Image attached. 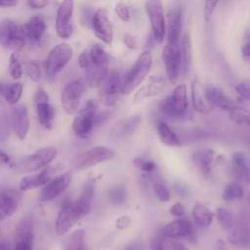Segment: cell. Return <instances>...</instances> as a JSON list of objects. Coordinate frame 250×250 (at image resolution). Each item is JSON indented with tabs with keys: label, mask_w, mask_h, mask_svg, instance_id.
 Returning <instances> with one entry per match:
<instances>
[{
	"label": "cell",
	"mask_w": 250,
	"mask_h": 250,
	"mask_svg": "<svg viewBox=\"0 0 250 250\" xmlns=\"http://www.w3.org/2000/svg\"><path fill=\"white\" fill-rule=\"evenodd\" d=\"M81 218L82 215L76 208L74 201L66 200L57 216L56 232L59 235L65 234Z\"/></svg>",
	"instance_id": "13"
},
{
	"label": "cell",
	"mask_w": 250,
	"mask_h": 250,
	"mask_svg": "<svg viewBox=\"0 0 250 250\" xmlns=\"http://www.w3.org/2000/svg\"><path fill=\"white\" fill-rule=\"evenodd\" d=\"M26 2L29 8L42 9L49 4L50 0H26Z\"/></svg>",
	"instance_id": "55"
},
{
	"label": "cell",
	"mask_w": 250,
	"mask_h": 250,
	"mask_svg": "<svg viewBox=\"0 0 250 250\" xmlns=\"http://www.w3.org/2000/svg\"><path fill=\"white\" fill-rule=\"evenodd\" d=\"M150 250H166L163 238L160 236L153 237L150 241Z\"/></svg>",
	"instance_id": "54"
},
{
	"label": "cell",
	"mask_w": 250,
	"mask_h": 250,
	"mask_svg": "<svg viewBox=\"0 0 250 250\" xmlns=\"http://www.w3.org/2000/svg\"><path fill=\"white\" fill-rule=\"evenodd\" d=\"M134 164L136 167H138L139 169L143 170L144 172H146V173H150V172H153L156 168V165L153 161L151 160H146V159H144L142 157H138L134 160Z\"/></svg>",
	"instance_id": "43"
},
{
	"label": "cell",
	"mask_w": 250,
	"mask_h": 250,
	"mask_svg": "<svg viewBox=\"0 0 250 250\" xmlns=\"http://www.w3.org/2000/svg\"><path fill=\"white\" fill-rule=\"evenodd\" d=\"M57 156V149L47 146L36 150L34 153L19 158L12 164V168L20 174L35 172L47 166Z\"/></svg>",
	"instance_id": "2"
},
{
	"label": "cell",
	"mask_w": 250,
	"mask_h": 250,
	"mask_svg": "<svg viewBox=\"0 0 250 250\" xmlns=\"http://www.w3.org/2000/svg\"><path fill=\"white\" fill-rule=\"evenodd\" d=\"M157 132L161 142L166 146H181V141L178 135L164 121L157 122Z\"/></svg>",
	"instance_id": "31"
},
{
	"label": "cell",
	"mask_w": 250,
	"mask_h": 250,
	"mask_svg": "<svg viewBox=\"0 0 250 250\" xmlns=\"http://www.w3.org/2000/svg\"><path fill=\"white\" fill-rule=\"evenodd\" d=\"M165 86H166V82L161 75H156V74L151 75L148 78L147 82L137 91L133 102L136 103L143 99L156 96L164 90Z\"/></svg>",
	"instance_id": "24"
},
{
	"label": "cell",
	"mask_w": 250,
	"mask_h": 250,
	"mask_svg": "<svg viewBox=\"0 0 250 250\" xmlns=\"http://www.w3.org/2000/svg\"><path fill=\"white\" fill-rule=\"evenodd\" d=\"M0 250H11L10 246H9V243L3 238L1 240V243H0Z\"/></svg>",
	"instance_id": "59"
},
{
	"label": "cell",
	"mask_w": 250,
	"mask_h": 250,
	"mask_svg": "<svg viewBox=\"0 0 250 250\" xmlns=\"http://www.w3.org/2000/svg\"><path fill=\"white\" fill-rule=\"evenodd\" d=\"M191 101L192 105L196 111L202 114H206L209 112V108L203 99L200 83L197 79H194L191 82Z\"/></svg>",
	"instance_id": "32"
},
{
	"label": "cell",
	"mask_w": 250,
	"mask_h": 250,
	"mask_svg": "<svg viewBox=\"0 0 250 250\" xmlns=\"http://www.w3.org/2000/svg\"><path fill=\"white\" fill-rule=\"evenodd\" d=\"M192 216L195 223L203 228H207L211 226L214 218V215L210 211V209L200 203L195 204V206L193 207Z\"/></svg>",
	"instance_id": "33"
},
{
	"label": "cell",
	"mask_w": 250,
	"mask_h": 250,
	"mask_svg": "<svg viewBox=\"0 0 250 250\" xmlns=\"http://www.w3.org/2000/svg\"><path fill=\"white\" fill-rule=\"evenodd\" d=\"M182 59H183V69L185 72H188L192 60V50H191V40L189 33H185L182 39Z\"/></svg>",
	"instance_id": "37"
},
{
	"label": "cell",
	"mask_w": 250,
	"mask_h": 250,
	"mask_svg": "<svg viewBox=\"0 0 250 250\" xmlns=\"http://www.w3.org/2000/svg\"><path fill=\"white\" fill-rule=\"evenodd\" d=\"M85 231L83 229H76L70 233L63 243L62 250H84Z\"/></svg>",
	"instance_id": "36"
},
{
	"label": "cell",
	"mask_w": 250,
	"mask_h": 250,
	"mask_svg": "<svg viewBox=\"0 0 250 250\" xmlns=\"http://www.w3.org/2000/svg\"><path fill=\"white\" fill-rule=\"evenodd\" d=\"M96 189V184L93 179H89L84 185L81 189V193L77 200L74 201L76 208L82 215V217L86 216L91 209V203L93 200L94 192Z\"/></svg>",
	"instance_id": "26"
},
{
	"label": "cell",
	"mask_w": 250,
	"mask_h": 250,
	"mask_svg": "<svg viewBox=\"0 0 250 250\" xmlns=\"http://www.w3.org/2000/svg\"><path fill=\"white\" fill-rule=\"evenodd\" d=\"M165 237L185 238L192 234V224L188 219H178L167 224L162 230Z\"/></svg>",
	"instance_id": "25"
},
{
	"label": "cell",
	"mask_w": 250,
	"mask_h": 250,
	"mask_svg": "<svg viewBox=\"0 0 250 250\" xmlns=\"http://www.w3.org/2000/svg\"><path fill=\"white\" fill-rule=\"evenodd\" d=\"M122 77L115 70L108 71L104 79L98 87L99 101L107 106H112L116 104L119 95L122 94Z\"/></svg>",
	"instance_id": "6"
},
{
	"label": "cell",
	"mask_w": 250,
	"mask_h": 250,
	"mask_svg": "<svg viewBox=\"0 0 250 250\" xmlns=\"http://www.w3.org/2000/svg\"><path fill=\"white\" fill-rule=\"evenodd\" d=\"M188 105L187 87L185 84H180L170 96L159 103V109L166 116L180 118L187 113Z\"/></svg>",
	"instance_id": "4"
},
{
	"label": "cell",
	"mask_w": 250,
	"mask_h": 250,
	"mask_svg": "<svg viewBox=\"0 0 250 250\" xmlns=\"http://www.w3.org/2000/svg\"><path fill=\"white\" fill-rule=\"evenodd\" d=\"M91 25L97 38L102 40L104 44H111L113 40V27L105 9L101 8L94 13Z\"/></svg>",
	"instance_id": "15"
},
{
	"label": "cell",
	"mask_w": 250,
	"mask_h": 250,
	"mask_svg": "<svg viewBox=\"0 0 250 250\" xmlns=\"http://www.w3.org/2000/svg\"><path fill=\"white\" fill-rule=\"evenodd\" d=\"M0 42L5 49L20 51L25 44V37L14 21L4 19L1 21Z\"/></svg>",
	"instance_id": "11"
},
{
	"label": "cell",
	"mask_w": 250,
	"mask_h": 250,
	"mask_svg": "<svg viewBox=\"0 0 250 250\" xmlns=\"http://www.w3.org/2000/svg\"><path fill=\"white\" fill-rule=\"evenodd\" d=\"M204 97L209 104L228 112L241 108L235 101L230 99L221 89L215 86H207L204 91Z\"/></svg>",
	"instance_id": "16"
},
{
	"label": "cell",
	"mask_w": 250,
	"mask_h": 250,
	"mask_svg": "<svg viewBox=\"0 0 250 250\" xmlns=\"http://www.w3.org/2000/svg\"><path fill=\"white\" fill-rule=\"evenodd\" d=\"M163 240H164V245L166 250H189L181 241H179L176 238L167 237L166 239H163Z\"/></svg>",
	"instance_id": "48"
},
{
	"label": "cell",
	"mask_w": 250,
	"mask_h": 250,
	"mask_svg": "<svg viewBox=\"0 0 250 250\" xmlns=\"http://www.w3.org/2000/svg\"><path fill=\"white\" fill-rule=\"evenodd\" d=\"M114 11H115V14L117 15V17L121 21H128L130 20V10L123 2L116 3L115 7H114Z\"/></svg>",
	"instance_id": "46"
},
{
	"label": "cell",
	"mask_w": 250,
	"mask_h": 250,
	"mask_svg": "<svg viewBox=\"0 0 250 250\" xmlns=\"http://www.w3.org/2000/svg\"><path fill=\"white\" fill-rule=\"evenodd\" d=\"M18 1L17 0H0V5L2 8H10L17 6Z\"/></svg>",
	"instance_id": "57"
},
{
	"label": "cell",
	"mask_w": 250,
	"mask_h": 250,
	"mask_svg": "<svg viewBox=\"0 0 250 250\" xmlns=\"http://www.w3.org/2000/svg\"><path fill=\"white\" fill-rule=\"evenodd\" d=\"M241 55L244 62L250 63V30L245 31L244 43L241 46Z\"/></svg>",
	"instance_id": "47"
},
{
	"label": "cell",
	"mask_w": 250,
	"mask_h": 250,
	"mask_svg": "<svg viewBox=\"0 0 250 250\" xmlns=\"http://www.w3.org/2000/svg\"><path fill=\"white\" fill-rule=\"evenodd\" d=\"M19 52L20 51H13L9 59V73L13 79H20L22 75Z\"/></svg>",
	"instance_id": "41"
},
{
	"label": "cell",
	"mask_w": 250,
	"mask_h": 250,
	"mask_svg": "<svg viewBox=\"0 0 250 250\" xmlns=\"http://www.w3.org/2000/svg\"><path fill=\"white\" fill-rule=\"evenodd\" d=\"M228 240L231 245L240 248L250 247V229L245 227H239L231 229L228 233Z\"/></svg>",
	"instance_id": "30"
},
{
	"label": "cell",
	"mask_w": 250,
	"mask_h": 250,
	"mask_svg": "<svg viewBox=\"0 0 250 250\" xmlns=\"http://www.w3.org/2000/svg\"><path fill=\"white\" fill-rule=\"evenodd\" d=\"M21 195L20 191L14 188H6L0 194V219L4 220L6 217L13 215L19 207Z\"/></svg>",
	"instance_id": "21"
},
{
	"label": "cell",
	"mask_w": 250,
	"mask_h": 250,
	"mask_svg": "<svg viewBox=\"0 0 250 250\" xmlns=\"http://www.w3.org/2000/svg\"><path fill=\"white\" fill-rule=\"evenodd\" d=\"M244 196V189L239 182L229 183L222 193V198L226 202H233L241 199Z\"/></svg>",
	"instance_id": "35"
},
{
	"label": "cell",
	"mask_w": 250,
	"mask_h": 250,
	"mask_svg": "<svg viewBox=\"0 0 250 250\" xmlns=\"http://www.w3.org/2000/svg\"><path fill=\"white\" fill-rule=\"evenodd\" d=\"M73 9V0H62L58 8L56 16V31L62 39H68L72 34Z\"/></svg>",
	"instance_id": "12"
},
{
	"label": "cell",
	"mask_w": 250,
	"mask_h": 250,
	"mask_svg": "<svg viewBox=\"0 0 250 250\" xmlns=\"http://www.w3.org/2000/svg\"><path fill=\"white\" fill-rule=\"evenodd\" d=\"M151 65V53L146 50L138 57L132 67L122 77V95H128L139 87L147 76Z\"/></svg>",
	"instance_id": "1"
},
{
	"label": "cell",
	"mask_w": 250,
	"mask_h": 250,
	"mask_svg": "<svg viewBox=\"0 0 250 250\" xmlns=\"http://www.w3.org/2000/svg\"><path fill=\"white\" fill-rule=\"evenodd\" d=\"M91 62V58H90V52L89 50H84L81 52V54L78 57V63L79 66L83 69L87 68Z\"/></svg>",
	"instance_id": "50"
},
{
	"label": "cell",
	"mask_w": 250,
	"mask_h": 250,
	"mask_svg": "<svg viewBox=\"0 0 250 250\" xmlns=\"http://www.w3.org/2000/svg\"><path fill=\"white\" fill-rule=\"evenodd\" d=\"M12 128L20 140H24L29 129V119L26 106L19 104L13 107L11 113Z\"/></svg>",
	"instance_id": "19"
},
{
	"label": "cell",
	"mask_w": 250,
	"mask_h": 250,
	"mask_svg": "<svg viewBox=\"0 0 250 250\" xmlns=\"http://www.w3.org/2000/svg\"><path fill=\"white\" fill-rule=\"evenodd\" d=\"M98 101L91 99L86 102L85 105L78 111L72 122L74 134L80 139H87L95 126V118L97 115Z\"/></svg>",
	"instance_id": "5"
},
{
	"label": "cell",
	"mask_w": 250,
	"mask_h": 250,
	"mask_svg": "<svg viewBox=\"0 0 250 250\" xmlns=\"http://www.w3.org/2000/svg\"><path fill=\"white\" fill-rule=\"evenodd\" d=\"M131 225V219L126 216V215H123V216H120L116 222H115V227L118 229H127L129 226Z\"/></svg>",
	"instance_id": "53"
},
{
	"label": "cell",
	"mask_w": 250,
	"mask_h": 250,
	"mask_svg": "<svg viewBox=\"0 0 250 250\" xmlns=\"http://www.w3.org/2000/svg\"><path fill=\"white\" fill-rule=\"evenodd\" d=\"M162 61L165 65V70L169 81L175 84L181 72V67H183L182 51L178 44L167 43L162 49Z\"/></svg>",
	"instance_id": "10"
},
{
	"label": "cell",
	"mask_w": 250,
	"mask_h": 250,
	"mask_svg": "<svg viewBox=\"0 0 250 250\" xmlns=\"http://www.w3.org/2000/svg\"><path fill=\"white\" fill-rule=\"evenodd\" d=\"M248 199H249V201H250V194H249V196H248Z\"/></svg>",
	"instance_id": "61"
},
{
	"label": "cell",
	"mask_w": 250,
	"mask_h": 250,
	"mask_svg": "<svg viewBox=\"0 0 250 250\" xmlns=\"http://www.w3.org/2000/svg\"><path fill=\"white\" fill-rule=\"evenodd\" d=\"M215 157V151L211 148H201L191 155L192 163L203 173L207 174L211 170V164Z\"/></svg>",
	"instance_id": "27"
},
{
	"label": "cell",
	"mask_w": 250,
	"mask_h": 250,
	"mask_svg": "<svg viewBox=\"0 0 250 250\" xmlns=\"http://www.w3.org/2000/svg\"><path fill=\"white\" fill-rule=\"evenodd\" d=\"M60 167H61L60 165L51 166V167L49 166L44 168L40 173L36 175H31V176H26L21 178L19 185L20 190L25 191V190L34 189L39 187L47 185L53 179L54 174H56L59 171Z\"/></svg>",
	"instance_id": "18"
},
{
	"label": "cell",
	"mask_w": 250,
	"mask_h": 250,
	"mask_svg": "<svg viewBox=\"0 0 250 250\" xmlns=\"http://www.w3.org/2000/svg\"><path fill=\"white\" fill-rule=\"evenodd\" d=\"M85 87L86 83L81 79L73 80L63 87L61 94V104L67 114H73L78 111Z\"/></svg>",
	"instance_id": "9"
},
{
	"label": "cell",
	"mask_w": 250,
	"mask_h": 250,
	"mask_svg": "<svg viewBox=\"0 0 250 250\" xmlns=\"http://www.w3.org/2000/svg\"><path fill=\"white\" fill-rule=\"evenodd\" d=\"M71 172H64L55 178H53L41 190L40 200L49 201L56 198L62 191H64L71 182Z\"/></svg>",
	"instance_id": "17"
},
{
	"label": "cell",
	"mask_w": 250,
	"mask_h": 250,
	"mask_svg": "<svg viewBox=\"0 0 250 250\" xmlns=\"http://www.w3.org/2000/svg\"><path fill=\"white\" fill-rule=\"evenodd\" d=\"M123 43L130 50H136L137 49V40L130 33H125L123 35Z\"/></svg>",
	"instance_id": "52"
},
{
	"label": "cell",
	"mask_w": 250,
	"mask_h": 250,
	"mask_svg": "<svg viewBox=\"0 0 250 250\" xmlns=\"http://www.w3.org/2000/svg\"><path fill=\"white\" fill-rule=\"evenodd\" d=\"M72 55L73 51L69 44L62 42L56 45L49 52L43 63L46 77L49 80L54 79L56 75L67 64L72 58Z\"/></svg>",
	"instance_id": "3"
},
{
	"label": "cell",
	"mask_w": 250,
	"mask_h": 250,
	"mask_svg": "<svg viewBox=\"0 0 250 250\" xmlns=\"http://www.w3.org/2000/svg\"><path fill=\"white\" fill-rule=\"evenodd\" d=\"M219 0H205L204 2V19L209 21L213 16V13L218 5Z\"/></svg>",
	"instance_id": "49"
},
{
	"label": "cell",
	"mask_w": 250,
	"mask_h": 250,
	"mask_svg": "<svg viewBox=\"0 0 250 250\" xmlns=\"http://www.w3.org/2000/svg\"><path fill=\"white\" fill-rule=\"evenodd\" d=\"M235 91L245 101L250 102V80H243L235 86Z\"/></svg>",
	"instance_id": "45"
},
{
	"label": "cell",
	"mask_w": 250,
	"mask_h": 250,
	"mask_svg": "<svg viewBox=\"0 0 250 250\" xmlns=\"http://www.w3.org/2000/svg\"><path fill=\"white\" fill-rule=\"evenodd\" d=\"M182 31V9L175 7L171 9L167 15L166 32L167 43L178 44Z\"/></svg>",
	"instance_id": "23"
},
{
	"label": "cell",
	"mask_w": 250,
	"mask_h": 250,
	"mask_svg": "<svg viewBox=\"0 0 250 250\" xmlns=\"http://www.w3.org/2000/svg\"><path fill=\"white\" fill-rule=\"evenodd\" d=\"M125 250H134V249H133V248H131V247H128V248H126Z\"/></svg>",
	"instance_id": "60"
},
{
	"label": "cell",
	"mask_w": 250,
	"mask_h": 250,
	"mask_svg": "<svg viewBox=\"0 0 250 250\" xmlns=\"http://www.w3.org/2000/svg\"><path fill=\"white\" fill-rule=\"evenodd\" d=\"M231 174L238 181L244 184H250V159L248 156L237 151L231 155Z\"/></svg>",
	"instance_id": "20"
},
{
	"label": "cell",
	"mask_w": 250,
	"mask_h": 250,
	"mask_svg": "<svg viewBox=\"0 0 250 250\" xmlns=\"http://www.w3.org/2000/svg\"><path fill=\"white\" fill-rule=\"evenodd\" d=\"M153 191L157 198L162 202H167L170 199V192L169 189L166 188V186L156 183L153 186Z\"/></svg>",
	"instance_id": "44"
},
{
	"label": "cell",
	"mask_w": 250,
	"mask_h": 250,
	"mask_svg": "<svg viewBox=\"0 0 250 250\" xmlns=\"http://www.w3.org/2000/svg\"><path fill=\"white\" fill-rule=\"evenodd\" d=\"M33 220L24 217L17 226L14 236V250H33L34 244Z\"/></svg>",
	"instance_id": "14"
},
{
	"label": "cell",
	"mask_w": 250,
	"mask_h": 250,
	"mask_svg": "<svg viewBox=\"0 0 250 250\" xmlns=\"http://www.w3.org/2000/svg\"><path fill=\"white\" fill-rule=\"evenodd\" d=\"M25 71L28 77L34 82H39L42 78V71L37 61L30 60L25 64Z\"/></svg>",
	"instance_id": "42"
},
{
	"label": "cell",
	"mask_w": 250,
	"mask_h": 250,
	"mask_svg": "<svg viewBox=\"0 0 250 250\" xmlns=\"http://www.w3.org/2000/svg\"><path fill=\"white\" fill-rule=\"evenodd\" d=\"M0 158H1L2 163H9L10 160H11L10 156L3 150H1V152H0Z\"/></svg>",
	"instance_id": "58"
},
{
	"label": "cell",
	"mask_w": 250,
	"mask_h": 250,
	"mask_svg": "<svg viewBox=\"0 0 250 250\" xmlns=\"http://www.w3.org/2000/svg\"><path fill=\"white\" fill-rule=\"evenodd\" d=\"M113 155L114 152L112 149L104 146H97L75 155L71 160V165L76 169H85L107 161Z\"/></svg>",
	"instance_id": "7"
},
{
	"label": "cell",
	"mask_w": 250,
	"mask_h": 250,
	"mask_svg": "<svg viewBox=\"0 0 250 250\" xmlns=\"http://www.w3.org/2000/svg\"><path fill=\"white\" fill-rule=\"evenodd\" d=\"M140 123L141 118L138 115L123 119L114 125L111 131V135L115 137H129L137 130Z\"/></svg>",
	"instance_id": "28"
},
{
	"label": "cell",
	"mask_w": 250,
	"mask_h": 250,
	"mask_svg": "<svg viewBox=\"0 0 250 250\" xmlns=\"http://www.w3.org/2000/svg\"><path fill=\"white\" fill-rule=\"evenodd\" d=\"M145 10L150 22L153 37L157 43L164 41L166 33V21L161 0H146Z\"/></svg>",
	"instance_id": "8"
},
{
	"label": "cell",
	"mask_w": 250,
	"mask_h": 250,
	"mask_svg": "<svg viewBox=\"0 0 250 250\" xmlns=\"http://www.w3.org/2000/svg\"><path fill=\"white\" fill-rule=\"evenodd\" d=\"M23 87L21 83H14L11 85L1 84V96L11 104H17L21 97Z\"/></svg>",
	"instance_id": "34"
},
{
	"label": "cell",
	"mask_w": 250,
	"mask_h": 250,
	"mask_svg": "<svg viewBox=\"0 0 250 250\" xmlns=\"http://www.w3.org/2000/svg\"><path fill=\"white\" fill-rule=\"evenodd\" d=\"M108 116H109L108 111H104V112H101L100 114H97L95 118V126H98L104 123L108 118Z\"/></svg>",
	"instance_id": "56"
},
{
	"label": "cell",
	"mask_w": 250,
	"mask_h": 250,
	"mask_svg": "<svg viewBox=\"0 0 250 250\" xmlns=\"http://www.w3.org/2000/svg\"><path fill=\"white\" fill-rule=\"evenodd\" d=\"M20 27L25 39L34 43L41 42L46 31V23L44 20L38 16L30 18L28 21L21 24Z\"/></svg>",
	"instance_id": "22"
},
{
	"label": "cell",
	"mask_w": 250,
	"mask_h": 250,
	"mask_svg": "<svg viewBox=\"0 0 250 250\" xmlns=\"http://www.w3.org/2000/svg\"><path fill=\"white\" fill-rule=\"evenodd\" d=\"M108 200L114 205H122L127 199V190L122 186H113L107 191Z\"/></svg>",
	"instance_id": "39"
},
{
	"label": "cell",
	"mask_w": 250,
	"mask_h": 250,
	"mask_svg": "<svg viewBox=\"0 0 250 250\" xmlns=\"http://www.w3.org/2000/svg\"><path fill=\"white\" fill-rule=\"evenodd\" d=\"M35 110L39 123L46 129H50L53 124V120L56 114V110L53 105L49 104V101L35 103Z\"/></svg>",
	"instance_id": "29"
},
{
	"label": "cell",
	"mask_w": 250,
	"mask_h": 250,
	"mask_svg": "<svg viewBox=\"0 0 250 250\" xmlns=\"http://www.w3.org/2000/svg\"><path fill=\"white\" fill-rule=\"evenodd\" d=\"M91 62L97 64H108V56L102 45L94 44L89 50Z\"/></svg>",
	"instance_id": "40"
},
{
	"label": "cell",
	"mask_w": 250,
	"mask_h": 250,
	"mask_svg": "<svg viewBox=\"0 0 250 250\" xmlns=\"http://www.w3.org/2000/svg\"><path fill=\"white\" fill-rule=\"evenodd\" d=\"M216 217L221 227L227 231H230L235 228V219L233 214L227 208L220 207L216 211Z\"/></svg>",
	"instance_id": "38"
},
{
	"label": "cell",
	"mask_w": 250,
	"mask_h": 250,
	"mask_svg": "<svg viewBox=\"0 0 250 250\" xmlns=\"http://www.w3.org/2000/svg\"><path fill=\"white\" fill-rule=\"evenodd\" d=\"M169 213L172 215V216H175V217H182L183 215H185L186 213V209L184 207V205L180 202H177V203H174L170 209H169Z\"/></svg>",
	"instance_id": "51"
}]
</instances>
